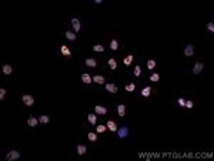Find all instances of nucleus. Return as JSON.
I'll list each match as a JSON object with an SVG mask.
<instances>
[{"mask_svg": "<svg viewBox=\"0 0 214 161\" xmlns=\"http://www.w3.org/2000/svg\"><path fill=\"white\" fill-rule=\"evenodd\" d=\"M107 128H109L110 131H117V124L110 120V121H107Z\"/></svg>", "mask_w": 214, "mask_h": 161, "instance_id": "nucleus-9", "label": "nucleus"}, {"mask_svg": "<svg viewBox=\"0 0 214 161\" xmlns=\"http://www.w3.org/2000/svg\"><path fill=\"white\" fill-rule=\"evenodd\" d=\"M93 50H94V51H104V47H103L101 44H96V46L93 47Z\"/></svg>", "mask_w": 214, "mask_h": 161, "instance_id": "nucleus-26", "label": "nucleus"}, {"mask_svg": "<svg viewBox=\"0 0 214 161\" xmlns=\"http://www.w3.org/2000/svg\"><path fill=\"white\" fill-rule=\"evenodd\" d=\"M61 54H63V56H67V57H69L70 54H71L67 46H61Z\"/></svg>", "mask_w": 214, "mask_h": 161, "instance_id": "nucleus-18", "label": "nucleus"}, {"mask_svg": "<svg viewBox=\"0 0 214 161\" xmlns=\"http://www.w3.org/2000/svg\"><path fill=\"white\" fill-rule=\"evenodd\" d=\"M66 37L69 40H71V41H74L76 40V34L73 33V31H66Z\"/></svg>", "mask_w": 214, "mask_h": 161, "instance_id": "nucleus-19", "label": "nucleus"}, {"mask_svg": "<svg viewBox=\"0 0 214 161\" xmlns=\"http://www.w3.org/2000/svg\"><path fill=\"white\" fill-rule=\"evenodd\" d=\"M71 24H73V27H74L76 31H80V22H79V19L73 17V19H71Z\"/></svg>", "mask_w": 214, "mask_h": 161, "instance_id": "nucleus-8", "label": "nucleus"}, {"mask_svg": "<svg viewBox=\"0 0 214 161\" xmlns=\"http://www.w3.org/2000/svg\"><path fill=\"white\" fill-rule=\"evenodd\" d=\"M193 105H194V104H193L191 100H187V101H186V107H187V109H193Z\"/></svg>", "mask_w": 214, "mask_h": 161, "instance_id": "nucleus-34", "label": "nucleus"}, {"mask_svg": "<svg viewBox=\"0 0 214 161\" xmlns=\"http://www.w3.org/2000/svg\"><path fill=\"white\" fill-rule=\"evenodd\" d=\"M5 96H6V90H5V87H2L0 88V100H3Z\"/></svg>", "mask_w": 214, "mask_h": 161, "instance_id": "nucleus-32", "label": "nucleus"}, {"mask_svg": "<svg viewBox=\"0 0 214 161\" xmlns=\"http://www.w3.org/2000/svg\"><path fill=\"white\" fill-rule=\"evenodd\" d=\"M93 81H96L97 84H103L104 83V77H103V76H94V77H93Z\"/></svg>", "mask_w": 214, "mask_h": 161, "instance_id": "nucleus-16", "label": "nucleus"}, {"mask_svg": "<svg viewBox=\"0 0 214 161\" xmlns=\"http://www.w3.org/2000/svg\"><path fill=\"white\" fill-rule=\"evenodd\" d=\"M140 74H141V69H140V66H136V67H134V76L139 77Z\"/></svg>", "mask_w": 214, "mask_h": 161, "instance_id": "nucleus-30", "label": "nucleus"}, {"mask_svg": "<svg viewBox=\"0 0 214 161\" xmlns=\"http://www.w3.org/2000/svg\"><path fill=\"white\" fill-rule=\"evenodd\" d=\"M81 80H83V81H84L86 84H90V83L93 81V78L90 77L89 74H86V73H84V74H81Z\"/></svg>", "mask_w": 214, "mask_h": 161, "instance_id": "nucleus-13", "label": "nucleus"}, {"mask_svg": "<svg viewBox=\"0 0 214 161\" xmlns=\"http://www.w3.org/2000/svg\"><path fill=\"white\" fill-rule=\"evenodd\" d=\"M22 100H23V103L26 105H29V107L34 104V98H33V96H30V94H24V96L22 97Z\"/></svg>", "mask_w": 214, "mask_h": 161, "instance_id": "nucleus-2", "label": "nucleus"}, {"mask_svg": "<svg viewBox=\"0 0 214 161\" xmlns=\"http://www.w3.org/2000/svg\"><path fill=\"white\" fill-rule=\"evenodd\" d=\"M96 121H97V116H94V114H89V123L96 124Z\"/></svg>", "mask_w": 214, "mask_h": 161, "instance_id": "nucleus-23", "label": "nucleus"}, {"mask_svg": "<svg viewBox=\"0 0 214 161\" xmlns=\"http://www.w3.org/2000/svg\"><path fill=\"white\" fill-rule=\"evenodd\" d=\"M177 103H179L180 107H186V100H184V98H179V100H177Z\"/></svg>", "mask_w": 214, "mask_h": 161, "instance_id": "nucleus-33", "label": "nucleus"}, {"mask_svg": "<svg viewBox=\"0 0 214 161\" xmlns=\"http://www.w3.org/2000/svg\"><path fill=\"white\" fill-rule=\"evenodd\" d=\"M131 61H133V56H131V54H130V56H127L126 59L123 60V63H124V64H126V66H129V64H131Z\"/></svg>", "mask_w": 214, "mask_h": 161, "instance_id": "nucleus-24", "label": "nucleus"}, {"mask_svg": "<svg viewBox=\"0 0 214 161\" xmlns=\"http://www.w3.org/2000/svg\"><path fill=\"white\" fill-rule=\"evenodd\" d=\"M94 111H96L97 114H107V109L103 107V105H100V104H97L96 107H94Z\"/></svg>", "mask_w": 214, "mask_h": 161, "instance_id": "nucleus-5", "label": "nucleus"}, {"mask_svg": "<svg viewBox=\"0 0 214 161\" xmlns=\"http://www.w3.org/2000/svg\"><path fill=\"white\" fill-rule=\"evenodd\" d=\"M109 66H110V69H111V70H116V69H117V63H116V60H114V59H110V60H109Z\"/></svg>", "mask_w": 214, "mask_h": 161, "instance_id": "nucleus-20", "label": "nucleus"}, {"mask_svg": "<svg viewBox=\"0 0 214 161\" xmlns=\"http://www.w3.org/2000/svg\"><path fill=\"white\" fill-rule=\"evenodd\" d=\"M39 121L43 123V124H46V123H49V117H47V116H40V117H39Z\"/></svg>", "mask_w": 214, "mask_h": 161, "instance_id": "nucleus-28", "label": "nucleus"}, {"mask_svg": "<svg viewBox=\"0 0 214 161\" xmlns=\"http://www.w3.org/2000/svg\"><path fill=\"white\" fill-rule=\"evenodd\" d=\"M2 70H3V73H5V74H10L12 71H13L12 66H9V64H5L3 67H2Z\"/></svg>", "mask_w": 214, "mask_h": 161, "instance_id": "nucleus-15", "label": "nucleus"}, {"mask_svg": "<svg viewBox=\"0 0 214 161\" xmlns=\"http://www.w3.org/2000/svg\"><path fill=\"white\" fill-rule=\"evenodd\" d=\"M106 128H107L106 126H97V128H96V130H97V133H104V131H106Z\"/></svg>", "mask_w": 214, "mask_h": 161, "instance_id": "nucleus-31", "label": "nucleus"}, {"mask_svg": "<svg viewBox=\"0 0 214 161\" xmlns=\"http://www.w3.org/2000/svg\"><path fill=\"white\" fill-rule=\"evenodd\" d=\"M39 123H40V121H39L36 117H30V118H29V121H27V124H29L30 127H36Z\"/></svg>", "mask_w": 214, "mask_h": 161, "instance_id": "nucleus-11", "label": "nucleus"}, {"mask_svg": "<svg viewBox=\"0 0 214 161\" xmlns=\"http://www.w3.org/2000/svg\"><path fill=\"white\" fill-rule=\"evenodd\" d=\"M87 137H89L90 141H96V140H97V134H96V133H89Z\"/></svg>", "mask_w": 214, "mask_h": 161, "instance_id": "nucleus-25", "label": "nucleus"}, {"mask_svg": "<svg viewBox=\"0 0 214 161\" xmlns=\"http://www.w3.org/2000/svg\"><path fill=\"white\" fill-rule=\"evenodd\" d=\"M203 67H204V66L201 64V63H196V64H194V69H193V73L194 74L201 73V71H203Z\"/></svg>", "mask_w": 214, "mask_h": 161, "instance_id": "nucleus-7", "label": "nucleus"}, {"mask_svg": "<svg viewBox=\"0 0 214 161\" xmlns=\"http://www.w3.org/2000/svg\"><path fill=\"white\" fill-rule=\"evenodd\" d=\"M129 134V128L127 127H120L118 128V138H126Z\"/></svg>", "mask_w": 214, "mask_h": 161, "instance_id": "nucleus-3", "label": "nucleus"}, {"mask_svg": "<svg viewBox=\"0 0 214 161\" xmlns=\"http://www.w3.org/2000/svg\"><path fill=\"white\" fill-rule=\"evenodd\" d=\"M154 67H156V61H154L153 59H150V60L147 61V69H149V70H153Z\"/></svg>", "mask_w": 214, "mask_h": 161, "instance_id": "nucleus-21", "label": "nucleus"}, {"mask_svg": "<svg viewBox=\"0 0 214 161\" xmlns=\"http://www.w3.org/2000/svg\"><path fill=\"white\" fill-rule=\"evenodd\" d=\"M117 113L120 117H124L126 116V105L124 104H118L117 105Z\"/></svg>", "mask_w": 214, "mask_h": 161, "instance_id": "nucleus-6", "label": "nucleus"}, {"mask_svg": "<svg viewBox=\"0 0 214 161\" xmlns=\"http://www.w3.org/2000/svg\"><path fill=\"white\" fill-rule=\"evenodd\" d=\"M158 80H160V76H158V74H151V76H150V81H158Z\"/></svg>", "mask_w": 214, "mask_h": 161, "instance_id": "nucleus-27", "label": "nucleus"}, {"mask_svg": "<svg viewBox=\"0 0 214 161\" xmlns=\"http://www.w3.org/2000/svg\"><path fill=\"white\" fill-rule=\"evenodd\" d=\"M184 54H186V56H193V54H194V47H193L191 44H187V46L184 47Z\"/></svg>", "mask_w": 214, "mask_h": 161, "instance_id": "nucleus-4", "label": "nucleus"}, {"mask_svg": "<svg viewBox=\"0 0 214 161\" xmlns=\"http://www.w3.org/2000/svg\"><path fill=\"white\" fill-rule=\"evenodd\" d=\"M86 64H87L89 67H96L97 61H96V59H87V60H86Z\"/></svg>", "mask_w": 214, "mask_h": 161, "instance_id": "nucleus-14", "label": "nucleus"}, {"mask_svg": "<svg viewBox=\"0 0 214 161\" xmlns=\"http://www.w3.org/2000/svg\"><path fill=\"white\" fill-rule=\"evenodd\" d=\"M110 48H111V50H117V48H118V41H117V40H111V43H110Z\"/></svg>", "mask_w": 214, "mask_h": 161, "instance_id": "nucleus-22", "label": "nucleus"}, {"mask_svg": "<svg viewBox=\"0 0 214 161\" xmlns=\"http://www.w3.org/2000/svg\"><path fill=\"white\" fill-rule=\"evenodd\" d=\"M17 158H20V152L16 151V150L7 152V155H6V160L7 161H13V160H17Z\"/></svg>", "mask_w": 214, "mask_h": 161, "instance_id": "nucleus-1", "label": "nucleus"}, {"mask_svg": "<svg viewBox=\"0 0 214 161\" xmlns=\"http://www.w3.org/2000/svg\"><path fill=\"white\" fill-rule=\"evenodd\" d=\"M86 151H87L86 145H83V144H79V145H77V154L83 155V154H86Z\"/></svg>", "mask_w": 214, "mask_h": 161, "instance_id": "nucleus-10", "label": "nucleus"}, {"mask_svg": "<svg viewBox=\"0 0 214 161\" xmlns=\"http://www.w3.org/2000/svg\"><path fill=\"white\" fill-rule=\"evenodd\" d=\"M150 93H151V88H150V87H144L143 90H141V96H143V97H149Z\"/></svg>", "mask_w": 214, "mask_h": 161, "instance_id": "nucleus-17", "label": "nucleus"}, {"mask_svg": "<svg viewBox=\"0 0 214 161\" xmlns=\"http://www.w3.org/2000/svg\"><path fill=\"white\" fill-rule=\"evenodd\" d=\"M106 90H107V91L109 93H117V87H116V86H114V84H106Z\"/></svg>", "mask_w": 214, "mask_h": 161, "instance_id": "nucleus-12", "label": "nucleus"}, {"mask_svg": "<svg viewBox=\"0 0 214 161\" xmlns=\"http://www.w3.org/2000/svg\"><path fill=\"white\" fill-rule=\"evenodd\" d=\"M134 88H136V84H134V83H130L129 86H126V90H127V91H133Z\"/></svg>", "mask_w": 214, "mask_h": 161, "instance_id": "nucleus-29", "label": "nucleus"}, {"mask_svg": "<svg viewBox=\"0 0 214 161\" xmlns=\"http://www.w3.org/2000/svg\"><path fill=\"white\" fill-rule=\"evenodd\" d=\"M207 29H208L210 31H214V24L213 23H208V24H207Z\"/></svg>", "mask_w": 214, "mask_h": 161, "instance_id": "nucleus-35", "label": "nucleus"}]
</instances>
